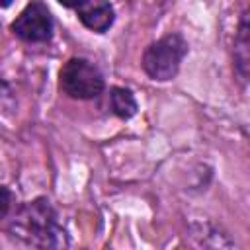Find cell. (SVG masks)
<instances>
[{
    "instance_id": "2",
    "label": "cell",
    "mask_w": 250,
    "mask_h": 250,
    "mask_svg": "<svg viewBox=\"0 0 250 250\" xmlns=\"http://www.w3.org/2000/svg\"><path fill=\"white\" fill-rule=\"evenodd\" d=\"M188 51L189 45L186 37L178 31H172L146 45L141 57V66L150 80L168 82L178 76Z\"/></svg>"
},
{
    "instance_id": "8",
    "label": "cell",
    "mask_w": 250,
    "mask_h": 250,
    "mask_svg": "<svg viewBox=\"0 0 250 250\" xmlns=\"http://www.w3.org/2000/svg\"><path fill=\"white\" fill-rule=\"evenodd\" d=\"M12 203H14V195H12L10 188L0 184V221L8 217V213L12 209Z\"/></svg>"
},
{
    "instance_id": "6",
    "label": "cell",
    "mask_w": 250,
    "mask_h": 250,
    "mask_svg": "<svg viewBox=\"0 0 250 250\" xmlns=\"http://www.w3.org/2000/svg\"><path fill=\"white\" fill-rule=\"evenodd\" d=\"M248 68H250V21H248V8H244L234 35V74L242 86H246L248 82Z\"/></svg>"
},
{
    "instance_id": "5",
    "label": "cell",
    "mask_w": 250,
    "mask_h": 250,
    "mask_svg": "<svg viewBox=\"0 0 250 250\" xmlns=\"http://www.w3.org/2000/svg\"><path fill=\"white\" fill-rule=\"evenodd\" d=\"M72 8L80 20V23L94 31V33H105L115 21V8L109 2L104 0H84L78 4H66Z\"/></svg>"
},
{
    "instance_id": "3",
    "label": "cell",
    "mask_w": 250,
    "mask_h": 250,
    "mask_svg": "<svg viewBox=\"0 0 250 250\" xmlns=\"http://www.w3.org/2000/svg\"><path fill=\"white\" fill-rule=\"evenodd\" d=\"M59 88L72 100H96L105 90V78L92 61L70 57L59 70Z\"/></svg>"
},
{
    "instance_id": "1",
    "label": "cell",
    "mask_w": 250,
    "mask_h": 250,
    "mask_svg": "<svg viewBox=\"0 0 250 250\" xmlns=\"http://www.w3.org/2000/svg\"><path fill=\"white\" fill-rule=\"evenodd\" d=\"M6 230L16 240L35 250H66L70 242L57 209L47 197H35L21 203L12 215Z\"/></svg>"
},
{
    "instance_id": "4",
    "label": "cell",
    "mask_w": 250,
    "mask_h": 250,
    "mask_svg": "<svg viewBox=\"0 0 250 250\" xmlns=\"http://www.w3.org/2000/svg\"><path fill=\"white\" fill-rule=\"evenodd\" d=\"M10 31L23 43H49L55 35V20L47 4L29 2L10 23Z\"/></svg>"
},
{
    "instance_id": "7",
    "label": "cell",
    "mask_w": 250,
    "mask_h": 250,
    "mask_svg": "<svg viewBox=\"0 0 250 250\" xmlns=\"http://www.w3.org/2000/svg\"><path fill=\"white\" fill-rule=\"evenodd\" d=\"M107 104H109L111 113H113L115 117L123 119V121L131 119V117L137 113V109H139V104H137L135 94H133L129 88H123V86H113V88L109 90V100H107Z\"/></svg>"
}]
</instances>
